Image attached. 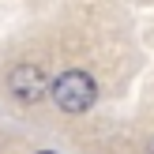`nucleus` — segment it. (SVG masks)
Returning a JSON list of instances; mask_svg holds the SVG:
<instances>
[{"label": "nucleus", "mask_w": 154, "mask_h": 154, "mask_svg": "<svg viewBox=\"0 0 154 154\" xmlns=\"http://www.w3.org/2000/svg\"><path fill=\"white\" fill-rule=\"evenodd\" d=\"M8 87H11V94L19 98V102L34 105V102H42V98L49 94V75L38 64H19L11 72V79H8Z\"/></svg>", "instance_id": "nucleus-2"}, {"label": "nucleus", "mask_w": 154, "mask_h": 154, "mask_svg": "<svg viewBox=\"0 0 154 154\" xmlns=\"http://www.w3.org/2000/svg\"><path fill=\"white\" fill-rule=\"evenodd\" d=\"M150 154H154V143H150Z\"/></svg>", "instance_id": "nucleus-4"}, {"label": "nucleus", "mask_w": 154, "mask_h": 154, "mask_svg": "<svg viewBox=\"0 0 154 154\" xmlns=\"http://www.w3.org/2000/svg\"><path fill=\"white\" fill-rule=\"evenodd\" d=\"M38 154H57V150H38Z\"/></svg>", "instance_id": "nucleus-3"}, {"label": "nucleus", "mask_w": 154, "mask_h": 154, "mask_svg": "<svg viewBox=\"0 0 154 154\" xmlns=\"http://www.w3.org/2000/svg\"><path fill=\"white\" fill-rule=\"evenodd\" d=\"M49 94H53V102H57V109L87 113L90 105H94V98H98V87H94V79H90L87 72L68 68V72H60L57 79L49 83Z\"/></svg>", "instance_id": "nucleus-1"}]
</instances>
